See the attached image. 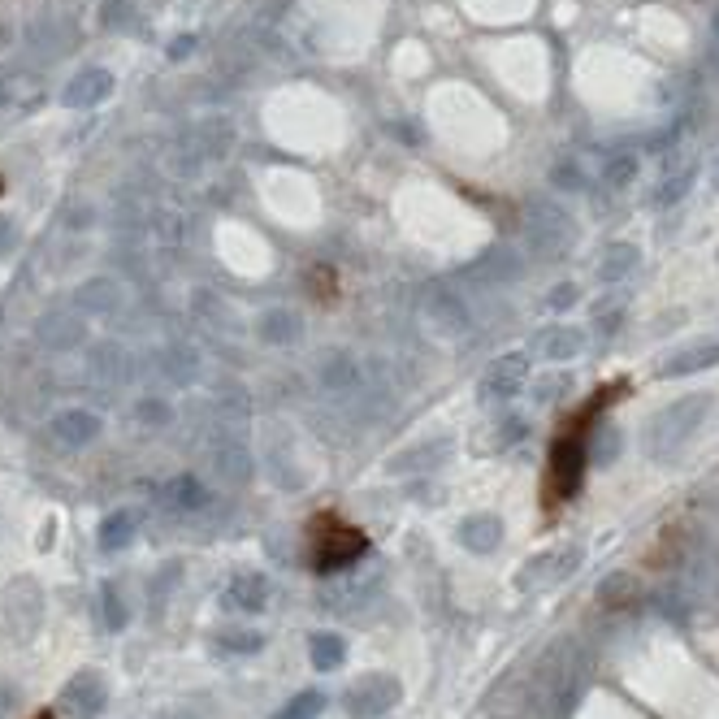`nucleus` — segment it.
Here are the masks:
<instances>
[{
	"label": "nucleus",
	"instance_id": "nucleus-1",
	"mask_svg": "<svg viewBox=\"0 0 719 719\" xmlns=\"http://www.w3.org/2000/svg\"><path fill=\"white\" fill-rule=\"evenodd\" d=\"M616 390H624V382L598 386V390H594V399H590V403H581V408L572 412L564 425H559L555 447H551V477H546V494H551V503L568 499V494L581 486L585 455H590V425H594V416L603 412L611 399H616Z\"/></svg>",
	"mask_w": 719,
	"mask_h": 719
},
{
	"label": "nucleus",
	"instance_id": "nucleus-2",
	"mask_svg": "<svg viewBox=\"0 0 719 719\" xmlns=\"http://www.w3.org/2000/svg\"><path fill=\"white\" fill-rule=\"evenodd\" d=\"M711 412V399L707 395H689V399H676L672 408H663L655 421H650V434H646V451L655 460H676L685 442H694L702 416Z\"/></svg>",
	"mask_w": 719,
	"mask_h": 719
},
{
	"label": "nucleus",
	"instance_id": "nucleus-3",
	"mask_svg": "<svg viewBox=\"0 0 719 719\" xmlns=\"http://www.w3.org/2000/svg\"><path fill=\"white\" fill-rule=\"evenodd\" d=\"M364 551H369L364 533L343 525V520L325 516L312 525V564H317V572H343V568L356 564Z\"/></svg>",
	"mask_w": 719,
	"mask_h": 719
},
{
	"label": "nucleus",
	"instance_id": "nucleus-4",
	"mask_svg": "<svg viewBox=\"0 0 719 719\" xmlns=\"http://www.w3.org/2000/svg\"><path fill=\"white\" fill-rule=\"evenodd\" d=\"M399 698H403V689H399L395 676L390 672H369L343 694V707H347L351 719H382L390 707H399Z\"/></svg>",
	"mask_w": 719,
	"mask_h": 719
},
{
	"label": "nucleus",
	"instance_id": "nucleus-5",
	"mask_svg": "<svg viewBox=\"0 0 719 719\" xmlns=\"http://www.w3.org/2000/svg\"><path fill=\"white\" fill-rule=\"evenodd\" d=\"M581 559H585L581 546H555V551L529 559L525 572L516 577V585H520L525 594H529V590H551V585H559L564 577H572V572L581 568Z\"/></svg>",
	"mask_w": 719,
	"mask_h": 719
},
{
	"label": "nucleus",
	"instance_id": "nucleus-6",
	"mask_svg": "<svg viewBox=\"0 0 719 719\" xmlns=\"http://www.w3.org/2000/svg\"><path fill=\"white\" fill-rule=\"evenodd\" d=\"M104 707H109V681L96 672V668H83L74 672L61 689V711L70 715H83V719H96Z\"/></svg>",
	"mask_w": 719,
	"mask_h": 719
},
{
	"label": "nucleus",
	"instance_id": "nucleus-7",
	"mask_svg": "<svg viewBox=\"0 0 719 719\" xmlns=\"http://www.w3.org/2000/svg\"><path fill=\"white\" fill-rule=\"evenodd\" d=\"M529 382V356L525 351H507V356H499L486 369V377H481V395L486 399H512L520 395V386Z\"/></svg>",
	"mask_w": 719,
	"mask_h": 719
},
{
	"label": "nucleus",
	"instance_id": "nucleus-8",
	"mask_svg": "<svg viewBox=\"0 0 719 719\" xmlns=\"http://www.w3.org/2000/svg\"><path fill=\"white\" fill-rule=\"evenodd\" d=\"M585 351V334L577 325H546V330L533 334L529 343V356L538 360H551V364H568V360H581Z\"/></svg>",
	"mask_w": 719,
	"mask_h": 719
},
{
	"label": "nucleus",
	"instance_id": "nucleus-9",
	"mask_svg": "<svg viewBox=\"0 0 719 719\" xmlns=\"http://www.w3.org/2000/svg\"><path fill=\"white\" fill-rule=\"evenodd\" d=\"M48 434H52V442H61V447L78 451V447H87V442L100 438V416L87 412V408H65V412L52 416Z\"/></svg>",
	"mask_w": 719,
	"mask_h": 719
},
{
	"label": "nucleus",
	"instance_id": "nucleus-10",
	"mask_svg": "<svg viewBox=\"0 0 719 719\" xmlns=\"http://www.w3.org/2000/svg\"><path fill=\"white\" fill-rule=\"evenodd\" d=\"M269 594H273V585H269L265 572H239V577H230L221 603L234 607V611H265Z\"/></svg>",
	"mask_w": 719,
	"mask_h": 719
},
{
	"label": "nucleus",
	"instance_id": "nucleus-11",
	"mask_svg": "<svg viewBox=\"0 0 719 719\" xmlns=\"http://www.w3.org/2000/svg\"><path fill=\"white\" fill-rule=\"evenodd\" d=\"M503 542V520L490 516V512H477V516H464L460 520V546L473 555H490L499 551Z\"/></svg>",
	"mask_w": 719,
	"mask_h": 719
},
{
	"label": "nucleus",
	"instance_id": "nucleus-12",
	"mask_svg": "<svg viewBox=\"0 0 719 719\" xmlns=\"http://www.w3.org/2000/svg\"><path fill=\"white\" fill-rule=\"evenodd\" d=\"M113 96V74L109 70H83L70 78V87H65V104L70 109H91V104L109 100Z\"/></svg>",
	"mask_w": 719,
	"mask_h": 719
},
{
	"label": "nucleus",
	"instance_id": "nucleus-13",
	"mask_svg": "<svg viewBox=\"0 0 719 719\" xmlns=\"http://www.w3.org/2000/svg\"><path fill=\"white\" fill-rule=\"evenodd\" d=\"M711 364H719V343H694V347H685V351H676V356L663 360L659 373L663 377H689L698 369H711Z\"/></svg>",
	"mask_w": 719,
	"mask_h": 719
},
{
	"label": "nucleus",
	"instance_id": "nucleus-14",
	"mask_svg": "<svg viewBox=\"0 0 719 719\" xmlns=\"http://www.w3.org/2000/svg\"><path fill=\"white\" fill-rule=\"evenodd\" d=\"M139 533V512L135 507H117L113 516H104V525H100V551H122V546H130V538Z\"/></svg>",
	"mask_w": 719,
	"mask_h": 719
},
{
	"label": "nucleus",
	"instance_id": "nucleus-15",
	"mask_svg": "<svg viewBox=\"0 0 719 719\" xmlns=\"http://www.w3.org/2000/svg\"><path fill=\"white\" fill-rule=\"evenodd\" d=\"M308 659H312V668L317 672H338L347 663V642L338 633H312Z\"/></svg>",
	"mask_w": 719,
	"mask_h": 719
},
{
	"label": "nucleus",
	"instance_id": "nucleus-16",
	"mask_svg": "<svg viewBox=\"0 0 719 719\" xmlns=\"http://www.w3.org/2000/svg\"><path fill=\"white\" fill-rule=\"evenodd\" d=\"M161 499H165V507H174V512H195V507L208 503V490L195 477H174L161 490Z\"/></svg>",
	"mask_w": 719,
	"mask_h": 719
},
{
	"label": "nucleus",
	"instance_id": "nucleus-17",
	"mask_svg": "<svg viewBox=\"0 0 719 719\" xmlns=\"http://www.w3.org/2000/svg\"><path fill=\"white\" fill-rule=\"evenodd\" d=\"M260 338H265V343H295L299 338V317L295 312H286V308H273V312H265V317H260Z\"/></svg>",
	"mask_w": 719,
	"mask_h": 719
},
{
	"label": "nucleus",
	"instance_id": "nucleus-18",
	"mask_svg": "<svg viewBox=\"0 0 719 719\" xmlns=\"http://www.w3.org/2000/svg\"><path fill=\"white\" fill-rule=\"evenodd\" d=\"M633 269H637V247L633 243H616L603 256V265H598V282H620V278H629Z\"/></svg>",
	"mask_w": 719,
	"mask_h": 719
},
{
	"label": "nucleus",
	"instance_id": "nucleus-19",
	"mask_svg": "<svg viewBox=\"0 0 719 719\" xmlns=\"http://www.w3.org/2000/svg\"><path fill=\"white\" fill-rule=\"evenodd\" d=\"M321 711H325V694H317V689H304V694H295L273 719H317Z\"/></svg>",
	"mask_w": 719,
	"mask_h": 719
},
{
	"label": "nucleus",
	"instance_id": "nucleus-20",
	"mask_svg": "<svg viewBox=\"0 0 719 719\" xmlns=\"http://www.w3.org/2000/svg\"><path fill=\"white\" fill-rule=\"evenodd\" d=\"M637 178V152H620V156H611V161L603 165V187H629V182Z\"/></svg>",
	"mask_w": 719,
	"mask_h": 719
},
{
	"label": "nucleus",
	"instance_id": "nucleus-21",
	"mask_svg": "<svg viewBox=\"0 0 719 719\" xmlns=\"http://www.w3.org/2000/svg\"><path fill=\"white\" fill-rule=\"evenodd\" d=\"M265 646V637L260 633H221V650H226V655H256V650Z\"/></svg>",
	"mask_w": 719,
	"mask_h": 719
},
{
	"label": "nucleus",
	"instance_id": "nucleus-22",
	"mask_svg": "<svg viewBox=\"0 0 719 719\" xmlns=\"http://www.w3.org/2000/svg\"><path fill=\"white\" fill-rule=\"evenodd\" d=\"M100 598H104V624H109L113 633H117V629H126V607H122V594H117L113 585H104Z\"/></svg>",
	"mask_w": 719,
	"mask_h": 719
},
{
	"label": "nucleus",
	"instance_id": "nucleus-23",
	"mask_svg": "<svg viewBox=\"0 0 719 719\" xmlns=\"http://www.w3.org/2000/svg\"><path fill=\"white\" fill-rule=\"evenodd\" d=\"M559 390H572V373H555V377H542V382H533V399H538V403H551V399H559Z\"/></svg>",
	"mask_w": 719,
	"mask_h": 719
},
{
	"label": "nucleus",
	"instance_id": "nucleus-24",
	"mask_svg": "<svg viewBox=\"0 0 719 719\" xmlns=\"http://www.w3.org/2000/svg\"><path fill=\"white\" fill-rule=\"evenodd\" d=\"M689 182H694V165L681 169V174H672L668 182H663V191H659V204H676L681 195L689 191Z\"/></svg>",
	"mask_w": 719,
	"mask_h": 719
},
{
	"label": "nucleus",
	"instance_id": "nucleus-25",
	"mask_svg": "<svg viewBox=\"0 0 719 719\" xmlns=\"http://www.w3.org/2000/svg\"><path fill=\"white\" fill-rule=\"evenodd\" d=\"M629 585H633V581L624 577V572H616V577H611V581H603V585H598V598H603L607 607H624V590H629Z\"/></svg>",
	"mask_w": 719,
	"mask_h": 719
},
{
	"label": "nucleus",
	"instance_id": "nucleus-26",
	"mask_svg": "<svg viewBox=\"0 0 719 719\" xmlns=\"http://www.w3.org/2000/svg\"><path fill=\"white\" fill-rule=\"evenodd\" d=\"M546 304H551L555 312H564V308H572V304H577V286H572V282H559V286H555V295H551V299H546Z\"/></svg>",
	"mask_w": 719,
	"mask_h": 719
},
{
	"label": "nucleus",
	"instance_id": "nucleus-27",
	"mask_svg": "<svg viewBox=\"0 0 719 719\" xmlns=\"http://www.w3.org/2000/svg\"><path fill=\"white\" fill-rule=\"evenodd\" d=\"M555 182L559 187H568V191H581V174L572 165H555Z\"/></svg>",
	"mask_w": 719,
	"mask_h": 719
},
{
	"label": "nucleus",
	"instance_id": "nucleus-28",
	"mask_svg": "<svg viewBox=\"0 0 719 719\" xmlns=\"http://www.w3.org/2000/svg\"><path fill=\"white\" fill-rule=\"evenodd\" d=\"M520 434H525V421H507V425H503V438H499V447H507V442H516Z\"/></svg>",
	"mask_w": 719,
	"mask_h": 719
},
{
	"label": "nucleus",
	"instance_id": "nucleus-29",
	"mask_svg": "<svg viewBox=\"0 0 719 719\" xmlns=\"http://www.w3.org/2000/svg\"><path fill=\"white\" fill-rule=\"evenodd\" d=\"M139 416H143V421H165L169 412L161 408V403H143V408H139Z\"/></svg>",
	"mask_w": 719,
	"mask_h": 719
},
{
	"label": "nucleus",
	"instance_id": "nucleus-30",
	"mask_svg": "<svg viewBox=\"0 0 719 719\" xmlns=\"http://www.w3.org/2000/svg\"><path fill=\"white\" fill-rule=\"evenodd\" d=\"M191 48H195V35H187V39H174V44H169V57H187Z\"/></svg>",
	"mask_w": 719,
	"mask_h": 719
},
{
	"label": "nucleus",
	"instance_id": "nucleus-31",
	"mask_svg": "<svg viewBox=\"0 0 719 719\" xmlns=\"http://www.w3.org/2000/svg\"><path fill=\"white\" fill-rule=\"evenodd\" d=\"M39 719H57V715H39Z\"/></svg>",
	"mask_w": 719,
	"mask_h": 719
},
{
	"label": "nucleus",
	"instance_id": "nucleus-32",
	"mask_svg": "<svg viewBox=\"0 0 719 719\" xmlns=\"http://www.w3.org/2000/svg\"><path fill=\"white\" fill-rule=\"evenodd\" d=\"M0 104H5V91H0Z\"/></svg>",
	"mask_w": 719,
	"mask_h": 719
}]
</instances>
